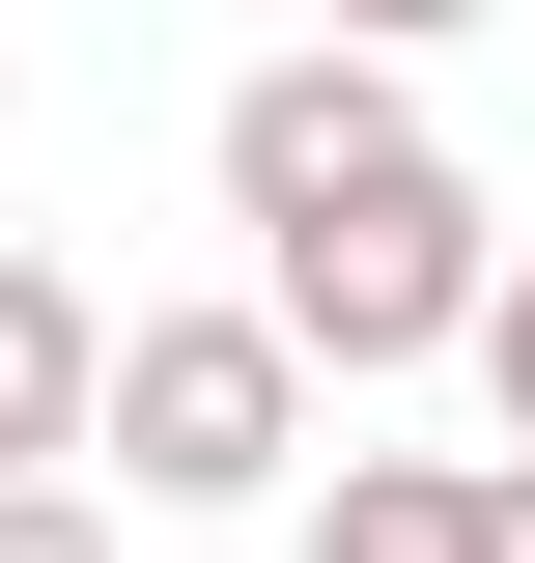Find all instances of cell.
<instances>
[{"label":"cell","instance_id":"1","mask_svg":"<svg viewBox=\"0 0 535 563\" xmlns=\"http://www.w3.org/2000/svg\"><path fill=\"white\" fill-rule=\"evenodd\" d=\"M226 225H254V310L367 395V366H479L507 339V254H479V169L423 141L395 57H254L226 85Z\"/></svg>","mask_w":535,"mask_h":563},{"label":"cell","instance_id":"2","mask_svg":"<svg viewBox=\"0 0 535 563\" xmlns=\"http://www.w3.org/2000/svg\"><path fill=\"white\" fill-rule=\"evenodd\" d=\"M113 479L141 507H282L310 479V339L282 310H113Z\"/></svg>","mask_w":535,"mask_h":563},{"label":"cell","instance_id":"3","mask_svg":"<svg viewBox=\"0 0 535 563\" xmlns=\"http://www.w3.org/2000/svg\"><path fill=\"white\" fill-rule=\"evenodd\" d=\"M85 451H113V310L57 254H0V507H57Z\"/></svg>","mask_w":535,"mask_h":563},{"label":"cell","instance_id":"4","mask_svg":"<svg viewBox=\"0 0 535 563\" xmlns=\"http://www.w3.org/2000/svg\"><path fill=\"white\" fill-rule=\"evenodd\" d=\"M310 563H507V451H338Z\"/></svg>","mask_w":535,"mask_h":563},{"label":"cell","instance_id":"5","mask_svg":"<svg viewBox=\"0 0 535 563\" xmlns=\"http://www.w3.org/2000/svg\"><path fill=\"white\" fill-rule=\"evenodd\" d=\"M0 563H113V507H85V479H57V507H0Z\"/></svg>","mask_w":535,"mask_h":563},{"label":"cell","instance_id":"6","mask_svg":"<svg viewBox=\"0 0 535 563\" xmlns=\"http://www.w3.org/2000/svg\"><path fill=\"white\" fill-rule=\"evenodd\" d=\"M479 395H507V451H535V254H507V339H479Z\"/></svg>","mask_w":535,"mask_h":563},{"label":"cell","instance_id":"7","mask_svg":"<svg viewBox=\"0 0 535 563\" xmlns=\"http://www.w3.org/2000/svg\"><path fill=\"white\" fill-rule=\"evenodd\" d=\"M507 563H535V451H507Z\"/></svg>","mask_w":535,"mask_h":563}]
</instances>
